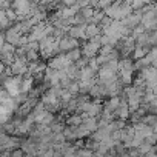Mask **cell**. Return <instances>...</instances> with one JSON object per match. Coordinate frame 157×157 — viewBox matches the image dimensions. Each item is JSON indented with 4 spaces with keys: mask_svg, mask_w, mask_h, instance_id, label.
<instances>
[{
    "mask_svg": "<svg viewBox=\"0 0 157 157\" xmlns=\"http://www.w3.org/2000/svg\"><path fill=\"white\" fill-rule=\"evenodd\" d=\"M39 45H40L39 54L43 59H51V57H54V54L60 52L59 51V39H56L54 36H46L45 39H42L39 42Z\"/></svg>",
    "mask_w": 157,
    "mask_h": 157,
    "instance_id": "obj_1",
    "label": "cell"
},
{
    "mask_svg": "<svg viewBox=\"0 0 157 157\" xmlns=\"http://www.w3.org/2000/svg\"><path fill=\"white\" fill-rule=\"evenodd\" d=\"M11 3H13L11 8L17 14V20H23L26 17H31L34 10H36V5L33 2H29V0H13Z\"/></svg>",
    "mask_w": 157,
    "mask_h": 157,
    "instance_id": "obj_2",
    "label": "cell"
},
{
    "mask_svg": "<svg viewBox=\"0 0 157 157\" xmlns=\"http://www.w3.org/2000/svg\"><path fill=\"white\" fill-rule=\"evenodd\" d=\"M71 65H72V62L69 60V57H68L66 54H57V56L51 57V59H49V63H48L49 68L57 69V71H65V69H66L68 66H71Z\"/></svg>",
    "mask_w": 157,
    "mask_h": 157,
    "instance_id": "obj_3",
    "label": "cell"
},
{
    "mask_svg": "<svg viewBox=\"0 0 157 157\" xmlns=\"http://www.w3.org/2000/svg\"><path fill=\"white\" fill-rule=\"evenodd\" d=\"M28 60H26V57H17L16 56V59H14V62L10 65V72L13 74V75H25L26 72H28Z\"/></svg>",
    "mask_w": 157,
    "mask_h": 157,
    "instance_id": "obj_4",
    "label": "cell"
},
{
    "mask_svg": "<svg viewBox=\"0 0 157 157\" xmlns=\"http://www.w3.org/2000/svg\"><path fill=\"white\" fill-rule=\"evenodd\" d=\"M140 75L145 78L146 88L154 90L157 86V68H154V66L143 68V69H140Z\"/></svg>",
    "mask_w": 157,
    "mask_h": 157,
    "instance_id": "obj_5",
    "label": "cell"
},
{
    "mask_svg": "<svg viewBox=\"0 0 157 157\" xmlns=\"http://www.w3.org/2000/svg\"><path fill=\"white\" fill-rule=\"evenodd\" d=\"M97 75H99L97 82L102 83V85H105V86L111 85L113 82H116L117 78H119V77H117V72L113 71V69H108V68H100V69L97 71Z\"/></svg>",
    "mask_w": 157,
    "mask_h": 157,
    "instance_id": "obj_6",
    "label": "cell"
},
{
    "mask_svg": "<svg viewBox=\"0 0 157 157\" xmlns=\"http://www.w3.org/2000/svg\"><path fill=\"white\" fill-rule=\"evenodd\" d=\"M45 37H46V25L42 22L36 23L28 34V40H31V42H40Z\"/></svg>",
    "mask_w": 157,
    "mask_h": 157,
    "instance_id": "obj_7",
    "label": "cell"
},
{
    "mask_svg": "<svg viewBox=\"0 0 157 157\" xmlns=\"http://www.w3.org/2000/svg\"><path fill=\"white\" fill-rule=\"evenodd\" d=\"M78 48V40L72 39L71 36H63L62 39H59V51L60 52H68L71 49Z\"/></svg>",
    "mask_w": 157,
    "mask_h": 157,
    "instance_id": "obj_8",
    "label": "cell"
},
{
    "mask_svg": "<svg viewBox=\"0 0 157 157\" xmlns=\"http://www.w3.org/2000/svg\"><path fill=\"white\" fill-rule=\"evenodd\" d=\"M22 33L19 31L17 26H11L5 31V42L6 43H11L14 46H19L20 45V39H22Z\"/></svg>",
    "mask_w": 157,
    "mask_h": 157,
    "instance_id": "obj_9",
    "label": "cell"
},
{
    "mask_svg": "<svg viewBox=\"0 0 157 157\" xmlns=\"http://www.w3.org/2000/svg\"><path fill=\"white\" fill-rule=\"evenodd\" d=\"M20 149L29 155V157H36L37 155V151H39V145L34 139H28V140H22L20 142Z\"/></svg>",
    "mask_w": 157,
    "mask_h": 157,
    "instance_id": "obj_10",
    "label": "cell"
},
{
    "mask_svg": "<svg viewBox=\"0 0 157 157\" xmlns=\"http://www.w3.org/2000/svg\"><path fill=\"white\" fill-rule=\"evenodd\" d=\"M68 36L72 39H86V25H74L68 28Z\"/></svg>",
    "mask_w": 157,
    "mask_h": 157,
    "instance_id": "obj_11",
    "label": "cell"
},
{
    "mask_svg": "<svg viewBox=\"0 0 157 157\" xmlns=\"http://www.w3.org/2000/svg\"><path fill=\"white\" fill-rule=\"evenodd\" d=\"M122 93H123V83L120 82V78H117L116 82L106 86V96L109 97H119Z\"/></svg>",
    "mask_w": 157,
    "mask_h": 157,
    "instance_id": "obj_12",
    "label": "cell"
},
{
    "mask_svg": "<svg viewBox=\"0 0 157 157\" xmlns=\"http://www.w3.org/2000/svg\"><path fill=\"white\" fill-rule=\"evenodd\" d=\"M131 116V111H129V106L126 103V99H120V105L116 111V117H119L120 120H128Z\"/></svg>",
    "mask_w": 157,
    "mask_h": 157,
    "instance_id": "obj_13",
    "label": "cell"
},
{
    "mask_svg": "<svg viewBox=\"0 0 157 157\" xmlns=\"http://www.w3.org/2000/svg\"><path fill=\"white\" fill-rule=\"evenodd\" d=\"M134 129H136V136L142 137V139H146V137H149L152 134V126H148L143 122L134 123Z\"/></svg>",
    "mask_w": 157,
    "mask_h": 157,
    "instance_id": "obj_14",
    "label": "cell"
},
{
    "mask_svg": "<svg viewBox=\"0 0 157 157\" xmlns=\"http://www.w3.org/2000/svg\"><path fill=\"white\" fill-rule=\"evenodd\" d=\"M34 88V78L29 74H25V77L22 78V83H20V93L22 94H28L29 91H33Z\"/></svg>",
    "mask_w": 157,
    "mask_h": 157,
    "instance_id": "obj_15",
    "label": "cell"
},
{
    "mask_svg": "<svg viewBox=\"0 0 157 157\" xmlns=\"http://www.w3.org/2000/svg\"><path fill=\"white\" fill-rule=\"evenodd\" d=\"M82 125L93 134L94 131H97V128H99V122H97V117H83V122H82Z\"/></svg>",
    "mask_w": 157,
    "mask_h": 157,
    "instance_id": "obj_16",
    "label": "cell"
},
{
    "mask_svg": "<svg viewBox=\"0 0 157 157\" xmlns=\"http://www.w3.org/2000/svg\"><path fill=\"white\" fill-rule=\"evenodd\" d=\"M100 33H102V28L97 23H88L86 25V39L88 40L96 37V36H100Z\"/></svg>",
    "mask_w": 157,
    "mask_h": 157,
    "instance_id": "obj_17",
    "label": "cell"
},
{
    "mask_svg": "<svg viewBox=\"0 0 157 157\" xmlns=\"http://www.w3.org/2000/svg\"><path fill=\"white\" fill-rule=\"evenodd\" d=\"M96 71H93L90 66H85L80 69V74H78V80H93L96 77Z\"/></svg>",
    "mask_w": 157,
    "mask_h": 157,
    "instance_id": "obj_18",
    "label": "cell"
},
{
    "mask_svg": "<svg viewBox=\"0 0 157 157\" xmlns=\"http://www.w3.org/2000/svg\"><path fill=\"white\" fill-rule=\"evenodd\" d=\"M83 122V117L80 114H71L68 119H66V126H71V128H75L78 125H82Z\"/></svg>",
    "mask_w": 157,
    "mask_h": 157,
    "instance_id": "obj_19",
    "label": "cell"
},
{
    "mask_svg": "<svg viewBox=\"0 0 157 157\" xmlns=\"http://www.w3.org/2000/svg\"><path fill=\"white\" fill-rule=\"evenodd\" d=\"M119 105H120V97H109V100L105 103V106H103V108L116 114V111H117Z\"/></svg>",
    "mask_w": 157,
    "mask_h": 157,
    "instance_id": "obj_20",
    "label": "cell"
},
{
    "mask_svg": "<svg viewBox=\"0 0 157 157\" xmlns=\"http://www.w3.org/2000/svg\"><path fill=\"white\" fill-rule=\"evenodd\" d=\"M94 13H96V10H94V8H91V6H86V8H82V10H80V14L83 16V19H85L86 25L93 22V16H94Z\"/></svg>",
    "mask_w": 157,
    "mask_h": 157,
    "instance_id": "obj_21",
    "label": "cell"
},
{
    "mask_svg": "<svg viewBox=\"0 0 157 157\" xmlns=\"http://www.w3.org/2000/svg\"><path fill=\"white\" fill-rule=\"evenodd\" d=\"M148 51H149L148 48H143V46H137V45H136V48H134V51H132V54H134L132 59H134V60H140V59H143V57L148 54Z\"/></svg>",
    "mask_w": 157,
    "mask_h": 157,
    "instance_id": "obj_22",
    "label": "cell"
},
{
    "mask_svg": "<svg viewBox=\"0 0 157 157\" xmlns=\"http://www.w3.org/2000/svg\"><path fill=\"white\" fill-rule=\"evenodd\" d=\"M11 26V20L6 16V11L2 10L0 11V29H8Z\"/></svg>",
    "mask_w": 157,
    "mask_h": 157,
    "instance_id": "obj_23",
    "label": "cell"
},
{
    "mask_svg": "<svg viewBox=\"0 0 157 157\" xmlns=\"http://www.w3.org/2000/svg\"><path fill=\"white\" fill-rule=\"evenodd\" d=\"M66 56L69 57V60L72 62V63H75L78 59L82 57V49L80 48H75V49H71V51H68L66 52Z\"/></svg>",
    "mask_w": 157,
    "mask_h": 157,
    "instance_id": "obj_24",
    "label": "cell"
},
{
    "mask_svg": "<svg viewBox=\"0 0 157 157\" xmlns=\"http://www.w3.org/2000/svg\"><path fill=\"white\" fill-rule=\"evenodd\" d=\"M140 122H143V123L148 125V126H154V125L157 123V116H155V114H145Z\"/></svg>",
    "mask_w": 157,
    "mask_h": 157,
    "instance_id": "obj_25",
    "label": "cell"
},
{
    "mask_svg": "<svg viewBox=\"0 0 157 157\" xmlns=\"http://www.w3.org/2000/svg\"><path fill=\"white\" fill-rule=\"evenodd\" d=\"M105 17H106L105 13H103L102 10H97V11L94 13V16H93V22H91V23H97V25H100V22H102Z\"/></svg>",
    "mask_w": 157,
    "mask_h": 157,
    "instance_id": "obj_26",
    "label": "cell"
},
{
    "mask_svg": "<svg viewBox=\"0 0 157 157\" xmlns=\"http://www.w3.org/2000/svg\"><path fill=\"white\" fill-rule=\"evenodd\" d=\"M129 5H131L132 11H137V10H142L146 3H145V0H129Z\"/></svg>",
    "mask_w": 157,
    "mask_h": 157,
    "instance_id": "obj_27",
    "label": "cell"
},
{
    "mask_svg": "<svg viewBox=\"0 0 157 157\" xmlns=\"http://www.w3.org/2000/svg\"><path fill=\"white\" fill-rule=\"evenodd\" d=\"M94 151H91L90 148H80L77 151V157H93Z\"/></svg>",
    "mask_w": 157,
    "mask_h": 157,
    "instance_id": "obj_28",
    "label": "cell"
},
{
    "mask_svg": "<svg viewBox=\"0 0 157 157\" xmlns=\"http://www.w3.org/2000/svg\"><path fill=\"white\" fill-rule=\"evenodd\" d=\"M151 149H152V145H149V143H148V142H145V140H143V143L139 146V151H140V154H148Z\"/></svg>",
    "mask_w": 157,
    "mask_h": 157,
    "instance_id": "obj_29",
    "label": "cell"
},
{
    "mask_svg": "<svg viewBox=\"0 0 157 157\" xmlns=\"http://www.w3.org/2000/svg\"><path fill=\"white\" fill-rule=\"evenodd\" d=\"M114 2H116V0H100L99 5H97V8H99V10H102V11H105V10H106L108 6H111Z\"/></svg>",
    "mask_w": 157,
    "mask_h": 157,
    "instance_id": "obj_30",
    "label": "cell"
},
{
    "mask_svg": "<svg viewBox=\"0 0 157 157\" xmlns=\"http://www.w3.org/2000/svg\"><path fill=\"white\" fill-rule=\"evenodd\" d=\"M66 90H68V91H69L72 96L78 94V93H80V90H78V82H72V83H71V85H69Z\"/></svg>",
    "mask_w": 157,
    "mask_h": 157,
    "instance_id": "obj_31",
    "label": "cell"
},
{
    "mask_svg": "<svg viewBox=\"0 0 157 157\" xmlns=\"http://www.w3.org/2000/svg\"><path fill=\"white\" fill-rule=\"evenodd\" d=\"M5 11H6V16H8V19H10L11 22H16V20H17V14L14 13L13 8H8V10H5Z\"/></svg>",
    "mask_w": 157,
    "mask_h": 157,
    "instance_id": "obj_32",
    "label": "cell"
},
{
    "mask_svg": "<svg viewBox=\"0 0 157 157\" xmlns=\"http://www.w3.org/2000/svg\"><path fill=\"white\" fill-rule=\"evenodd\" d=\"M10 157H25V152L22 149H14V151H11Z\"/></svg>",
    "mask_w": 157,
    "mask_h": 157,
    "instance_id": "obj_33",
    "label": "cell"
},
{
    "mask_svg": "<svg viewBox=\"0 0 157 157\" xmlns=\"http://www.w3.org/2000/svg\"><path fill=\"white\" fill-rule=\"evenodd\" d=\"M6 72H10V69H6V65H5L3 62H0V77L5 75Z\"/></svg>",
    "mask_w": 157,
    "mask_h": 157,
    "instance_id": "obj_34",
    "label": "cell"
},
{
    "mask_svg": "<svg viewBox=\"0 0 157 157\" xmlns=\"http://www.w3.org/2000/svg\"><path fill=\"white\" fill-rule=\"evenodd\" d=\"M60 2H62L65 6H72V5H75L77 0H60Z\"/></svg>",
    "mask_w": 157,
    "mask_h": 157,
    "instance_id": "obj_35",
    "label": "cell"
},
{
    "mask_svg": "<svg viewBox=\"0 0 157 157\" xmlns=\"http://www.w3.org/2000/svg\"><path fill=\"white\" fill-rule=\"evenodd\" d=\"M99 2H100V0H88V3H90V6H91V8L97 6V5H99Z\"/></svg>",
    "mask_w": 157,
    "mask_h": 157,
    "instance_id": "obj_36",
    "label": "cell"
},
{
    "mask_svg": "<svg viewBox=\"0 0 157 157\" xmlns=\"http://www.w3.org/2000/svg\"><path fill=\"white\" fill-rule=\"evenodd\" d=\"M29 2H33V3L36 5V3H40V2H42V0H29Z\"/></svg>",
    "mask_w": 157,
    "mask_h": 157,
    "instance_id": "obj_37",
    "label": "cell"
},
{
    "mask_svg": "<svg viewBox=\"0 0 157 157\" xmlns=\"http://www.w3.org/2000/svg\"><path fill=\"white\" fill-rule=\"evenodd\" d=\"M139 157H146V154H140V155H139Z\"/></svg>",
    "mask_w": 157,
    "mask_h": 157,
    "instance_id": "obj_38",
    "label": "cell"
}]
</instances>
